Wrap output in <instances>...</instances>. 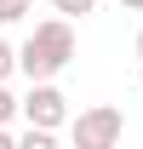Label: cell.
I'll return each instance as SVG.
<instances>
[{"instance_id":"6da1fadb","label":"cell","mask_w":143,"mask_h":149,"mask_svg":"<svg viewBox=\"0 0 143 149\" xmlns=\"http://www.w3.org/2000/svg\"><path fill=\"white\" fill-rule=\"evenodd\" d=\"M74 57V29L69 17H46L29 29V40L17 46V74H29V80H57V74L69 69Z\"/></svg>"},{"instance_id":"7a4b0ae2","label":"cell","mask_w":143,"mask_h":149,"mask_svg":"<svg viewBox=\"0 0 143 149\" xmlns=\"http://www.w3.org/2000/svg\"><path fill=\"white\" fill-rule=\"evenodd\" d=\"M120 132H126V115L115 109V103H97V109H80V115H74L69 138H74V149H109Z\"/></svg>"},{"instance_id":"3957f363","label":"cell","mask_w":143,"mask_h":149,"mask_svg":"<svg viewBox=\"0 0 143 149\" xmlns=\"http://www.w3.org/2000/svg\"><path fill=\"white\" fill-rule=\"evenodd\" d=\"M17 115L29 120V126H46V132H57L63 120H69V97L57 92L52 80H29V97L17 103Z\"/></svg>"},{"instance_id":"277c9868","label":"cell","mask_w":143,"mask_h":149,"mask_svg":"<svg viewBox=\"0 0 143 149\" xmlns=\"http://www.w3.org/2000/svg\"><path fill=\"white\" fill-rule=\"evenodd\" d=\"M29 6H35V0H0V29H6V23H17Z\"/></svg>"},{"instance_id":"5b68a950","label":"cell","mask_w":143,"mask_h":149,"mask_svg":"<svg viewBox=\"0 0 143 149\" xmlns=\"http://www.w3.org/2000/svg\"><path fill=\"white\" fill-rule=\"evenodd\" d=\"M52 6H57V12H63V17H86V12H92V6H97V0H52Z\"/></svg>"},{"instance_id":"8992f818","label":"cell","mask_w":143,"mask_h":149,"mask_svg":"<svg viewBox=\"0 0 143 149\" xmlns=\"http://www.w3.org/2000/svg\"><path fill=\"white\" fill-rule=\"evenodd\" d=\"M12 69H17V46H12V40H0V80H6Z\"/></svg>"},{"instance_id":"52a82bcc","label":"cell","mask_w":143,"mask_h":149,"mask_svg":"<svg viewBox=\"0 0 143 149\" xmlns=\"http://www.w3.org/2000/svg\"><path fill=\"white\" fill-rule=\"evenodd\" d=\"M12 115H17V97L6 92V80H0V126H6V120H12Z\"/></svg>"},{"instance_id":"ba28073f","label":"cell","mask_w":143,"mask_h":149,"mask_svg":"<svg viewBox=\"0 0 143 149\" xmlns=\"http://www.w3.org/2000/svg\"><path fill=\"white\" fill-rule=\"evenodd\" d=\"M12 143H17V138H12V132H6V126H0V149H12Z\"/></svg>"},{"instance_id":"9c48e42d","label":"cell","mask_w":143,"mask_h":149,"mask_svg":"<svg viewBox=\"0 0 143 149\" xmlns=\"http://www.w3.org/2000/svg\"><path fill=\"white\" fill-rule=\"evenodd\" d=\"M120 6H126V12H143V0H120Z\"/></svg>"},{"instance_id":"30bf717a","label":"cell","mask_w":143,"mask_h":149,"mask_svg":"<svg viewBox=\"0 0 143 149\" xmlns=\"http://www.w3.org/2000/svg\"><path fill=\"white\" fill-rule=\"evenodd\" d=\"M137 57H143V35H137Z\"/></svg>"}]
</instances>
